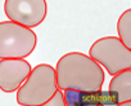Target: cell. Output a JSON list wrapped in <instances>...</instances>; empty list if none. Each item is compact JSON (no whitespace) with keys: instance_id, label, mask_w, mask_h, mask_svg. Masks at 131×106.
Wrapping results in <instances>:
<instances>
[{"instance_id":"obj_1","label":"cell","mask_w":131,"mask_h":106,"mask_svg":"<svg viewBox=\"0 0 131 106\" xmlns=\"http://www.w3.org/2000/svg\"><path fill=\"white\" fill-rule=\"evenodd\" d=\"M55 74L60 91H99L105 78L103 67L81 52H70L62 56L57 62Z\"/></svg>"},{"instance_id":"obj_2","label":"cell","mask_w":131,"mask_h":106,"mask_svg":"<svg viewBox=\"0 0 131 106\" xmlns=\"http://www.w3.org/2000/svg\"><path fill=\"white\" fill-rule=\"evenodd\" d=\"M58 91L55 69L48 64L35 66L23 84L16 91L21 106H40L49 101Z\"/></svg>"},{"instance_id":"obj_3","label":"cell","mask_w":131,"mask_h":106,"mask_svg":"<svg viewBox=\"0 0 131 106\" xmlns=\"http://www.w3.org/2000/svg\"><path fill=\"white\" fill-rule=\"evenodd\" d=\"M37 36L32 29L12 21L0 22V60L26 58L35 50Z\"/></svg>"},{"instance_id":"obj_4","label":"cell","mask_w":131,"mask_h":106,"mask_svg":"<svg viewBox=\"0 0 131 106\" xmlns=\"http://www.w3.org/2000/svg\"><path fill=\"white\" fill-rule=\"evenodd\" d=\"M89 57L104 67L112 76L131 69V49L117 36H105L94 41L89 49Z\"/></svg>"},{"instance_id":"obj_5","label":"cell","mask_w":131,"mask_h":106,"mask_svg":"<svg viewBox=\"0 0 131 106\" xmlns=\"http://www.w3.org/2000/svg\"><path fill=\"white\" fill-rule=\"evenodd\" d=\"M4 13L9 21L32 29L44 22L48 4L46 0H5Z\"/></svg>"},{"instance_id":"obj_6","label":"cell","mask_w":131,"mask_h":106,"mask_svg":"<svg viewBox=\"0 0 131 106\" xmlns=\"http://www.w3.org/2000/svg\"><path fill=\"white\" fill-rule=\"evenodd\" d=\"M32 67L25 58L0 60V89L5 93L16 92L30 75Z\"/></svg>"},{"instance_id":"obj_7","label":"cell","mask_w":131,"mask_h":106,"mask_svg":"<svg viewBox=\"0 0 131 106\" xmlns=\"http://www.w3.org/2000/svg\"><path fill=\"white\" fill-rule=\"evenodd\" d=\"M63 97L67 106H116V100L111 96L108 91H73V89H64Z\"/></svg>"},{"instance_id":"obj_8","label":"cell","mask_w":131,"mask_h":106,"mask_svg":"<svg viewBox=\"0 0 131 106\" xmlns=\"http://www.w3.org/2000/svg\"><path fill=\"white\" fill-rule=\"evenodd\" d=\"M108 92L116 100L117 105L131 101V70H123L111 79Z\"/></svg>"},{"instance_id":"obj_9","label":"cell","mask_w":131,"mask_h":106,"mask_svg":"<svg viewBox=\"0 0 131 106\" xmlns=\"http://www.w3.org/2000/svg\"><path fill=\"white\" fill-rule=\"evenodd\" d=\"M117 32L118 39L131 49V9H126L117 22Z\"/></svg>"},{"instance_id":"obj_10","label":"cell","mask_w":131,"mask_h":106,"mask_svg":"<svg viewBox=\"0 0 131 106\" xmlns=\"http://www.w3.org/2000/svg\"><path fill=\"white\" fill-rule=\"evenodd\" d=\"M40 106H67V105H66V101L63 97V92L60 89H58L49 101H46L45 103H42Z\"/></svg>"},{"instance_id":"obj_11","label":"cell","mask_w":131,"mask_h":106,"mask_svg":"<svg viewBox=\"0 0 131 106\" xmlns=\"http://www.w3.org/2000/svg\"><path fill=\"white\" fill-rule=\"evenodd\" d=\"M116 106H131V101H127V102H123V103H118Z\"/></svg>"}]
</instances>
